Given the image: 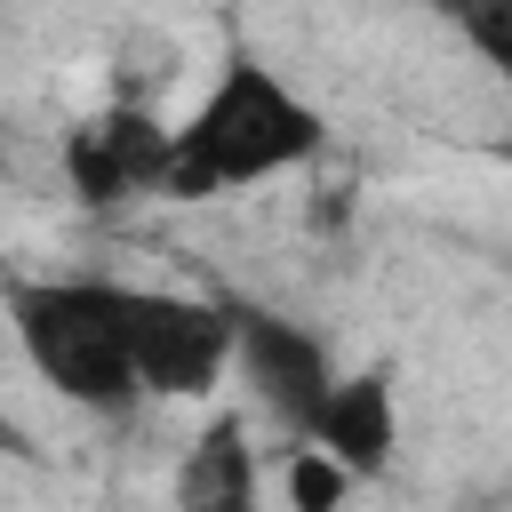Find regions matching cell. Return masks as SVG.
<instances>
[{"label":"cell","instance_id":"cell-1","mask_svg":"<svg viewBox=\"0 0 512 512\" xmlns=\"http://www.w3.org/2000/svg\"><path fill=\"white\" fill-rule=\"evenodd\" d=\"M312 144H320V120L288 96V80L264 64H232L208 88V104L168 136V184L160 192H176V200L232 192V184L296 168Z\"/></svg>","mask_w":512,"mask_h":512},{"label":"cell","instance_id":"cell-2","mask_svg":"<svg viewBox=\"0 0 512 512\" xmlns=\"http://www.w3.org/2000/svg\"><path fill=\"white\" fill-rule=\"evenodd\" d=\"M16 336H24L32 368H40L64 400H80V408H128V400H136L128 328H120V288H96V280L32 288V296H16Z\"/></svg>","mask_w":512,"mask_h":512},{"label":"cell","instance_id":"cell-3","mask_svg":"<svg viewBox=\"0 0 512 512\" xmlns=\"http://www.w3.org/2000/svg\"><path fill=\"white\" fill-rule=\"evenodd\" d=\"M120 328L136 392H208L232 360V320L168 288H120Z\"/></svg>","mask_w":512,"mask_h":512},{"label":"cell","instance_id":"cell-4","mask_svg":"<svg viewBox=\"0 0 512 512\" xmlns=\"http://www.w3.org/2000/svg\"><path fill=\"white\" fill-rule=\"evenodd\" d=\"M232 352L248 360L256 400H264L280 424L312 432V416H320V408H328V392H336L328 344H320L312 328H288V320H240V328H232Z\"/></svg>","mask_w":512,"mask_h":512},{"label":"cell","instance_id":"cell-5","mask_svg":"<svg viewBox=\"0 0 512 512\" xmlns=\"http://www.w3.org/2000/svg\"><path fill=\"white\" fill-rule=\"evenodd\" d=\"M64 168H72V192L96 208L128 200V192H160L168 184V136L144 112H104L64 144Z\"/></svg>","mask_w":512,"mask_h":512},{"label":"cell","instance_id":"cell-6","mask_svg":"<svg viewBox=\"0 0 512 512\" xmlns=\"http://www.w3.org/2000/svg\"><path fill=\"white\" fill-rule=\"evenodd\" d=\"M392 432H400V416H392V384L368 368V376H344L336 392H328V408L312 416V448L320 456H336L352 480L360 472H384V456H392Z\"/></svg>","mask_w":512,"mask_h":512},{"label":"cell","instance_id":"cell-7","mask_svg":"<svg viewBox=\"0 0 512 512\" xmlns=\"http://www.w3.org/2000/svg\"><path fill=\"white\" fill-rule=\"evenodd\" d=\"M184 512H256V456L240 424H216L184 464Z\"/></svg>","mask_w":512,"mask_h":512},{"label":"cell","instance_id":"cell-8","mask_svg":"<svg viewBox=\"0 0 512 512\" xmlns=\"http://www.w3.org/2000/svg\"><path fill=\"white\" fill-rule=\"evenodd\" d=\"M344 496H352V472L304 440L288 456V512H344Z\"/></svg>","mask_w":512,"mask_h":512},{"label":"cell","instance_id":"cell-9","mask_svg":"<svg viewBox=\"0 0 512 512\" xmlns=\"http://www.w3.org/2000/svg\"><path fill=\"white\" fill-rule=\"evenodd\" d=\"M472 40H480L496 64H512V8H472Z\"/></svg>","mask_w":512,"mask_h":512}]
</instances>
